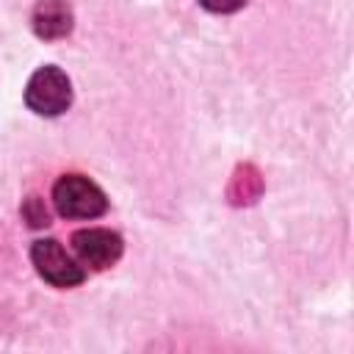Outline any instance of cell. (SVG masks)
<instances>
[{"label":"cell","mask_w":354,"mask_h":354,"mask_svg":"<svg viewBox=\"0 0 354 354\" xmlns=\"http://www.w3.org/2000/svg\"><path fill=\"white\" fill-rule=\"evenodd\" d=\"M53 202L64 218H97L108 210L102 188L83 174H64L53 185Z\"/></svg>","instance_id":"obj_1"},{"label":"cell","mask_w":354,"mask_h":354,"mask_svg":"<svg viewBox=\"0 0 354 354\" xmlns=\"http://www.w3.org/2000/svg\"><path fill=\"white\" fill-rule=\"evenodd\" d=\"M25 102L39 116H58L72 105V83L58 66H41L25 86Z\"/></svg>","instance_id":"obj_2"},{"label":"cell","mask_w":354,"mask_h":354,"mask_svg":"<svg viewBox=\"0 0 354 354\" xmlns=\"http://www.w3.org/2000/svg\"><path fill=\"white\" fill-rule=\"evenodd\" d=\"M30 260L41 279L55 288H75L86 279V271L66 254V249L55 238H41L30 246Z\"/></svg>","instance_id":"obj_3"},{"label":"cell","mask_w":354,"mask_h":354,"mask_svg":"<svg viewBox=\"0 0 354 354\" xmlns=\"http://www.w3.org/2000/svg\"><path fill=\"white\" fill-rule=\"evenodd\" d=\"M72 249L83 266H88L94 271H105L122 257L124 241L111 230L88 227V230H77L72 235Z\"/></svg>","instance_id":"obj_4"},{"label":"cell","mask_w":354,"mask_h":354,"mask_svg":"<svg viewBox=\"0 0 354 354\" xmlns=\"http://www.w3.org/2000/svg\"><path fill=\"white\" fill-rule=\"evenodd\" d=\"M72 8L66 6V0H39L33 14H30V25L33 33L44 41H55L72 33Z\"/></svg>","instance_id":"obj_5"},{"label":"cell","mask_w":354,"mask_h":354,"mask_svg":"<svg viewBox=\"0 0 354 354\" xmlns=\"http://www.w3.org/2000/svg\"><path fill=\"white\" fill-rule=\"evenodd\" d=\"M263 194V174L257 166L252 163H241L227 185V199L230 205L235 207H243V205H252L254 199H260Z\"/></svg>","instance_id":"obj_6"},{"label":"cell","mask_w":354,"mask_h":354,"mask_svg":"<svg viewBox=\"0 0 354 354\" xmlns=\"http://www.w3.org/2000/svg\"><path fill=\"white\" fill-rule=\"evenodd\" d=\"M22 218L28 221V227H47L50 224V210L44 205L41 196H28L22 202Z\"/></svg>","instance_id":"obj_7"},{"label":"cell","mask_w":354,"mask_h":354,"mask_svg":"<svg viewBox=\"0 0 354 354\" xmlns=\"http://www.w3.org/2000/svg\"><path fill=\"white\" fill-rule=\"evenodd\" d=\"M207 11H213V14H232V11H238L246 0H199Z\"/></svg>","instance_id":"obj_8"}]
</instances>
